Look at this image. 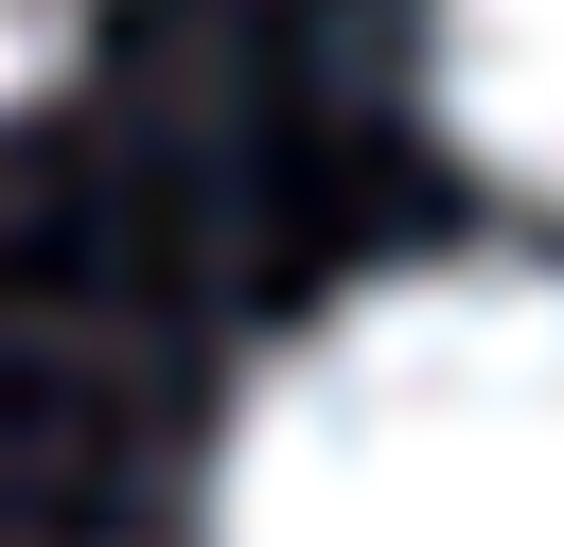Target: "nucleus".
Instances as JSON below:
<instances>
[{
    "mask_svg": "<svg viewBox=\"0 0 564 547\" xmlns=\"http://www.w3.org/2000/svg\"><path fill=\"white\" fill-rule=\"evenodd\" d=\"M423 71H441V124H458V159L564 212V0H441Z\"/></svg>",
    "mask_w": 564,
    "mask_h": 547,
    "instance_id": "f03ea898",
    "label": "nucleus"
},
{
    "mask_svg": "<svg viewBox=\"0 0 564 547\" xmlns=\"http://www.w3.org/2000/svg\"><path fill=\"white\" fill-rule=\"evenodd\" d=\"M212 547H564V282H352L212 441Z\"/></svg>",
    "mask_w": 564,
    "mask_h": 547,
    "instance_id": "f257e3e1",
    "label": "nucleus"
},
{
    "mask_svg": "<svg viewBox=\"0 0 564 547\" xmlns=\"http://www.w3.org/2000/svg\"><path fill=\"white\" fill-rule=\"evenodd\" d=\"M70 18H88V0H0V106H18V88L70 53Z\"/></svg>",
    "mask_w": 564,
    "mask_h": 547,
    "instance_id": "7ed1b4c3",
    "label": "nucleus"
}]
</instances>
